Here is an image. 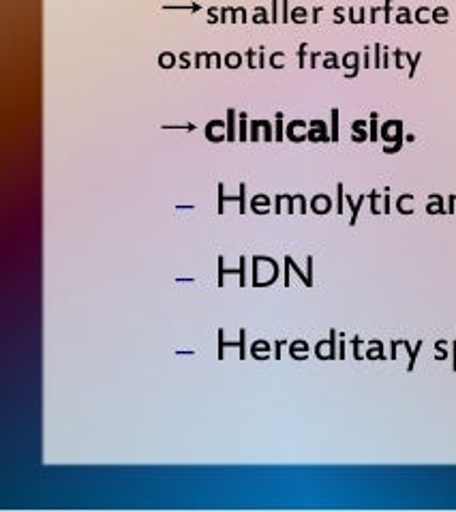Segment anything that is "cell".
Returning <instances> with one entry per match:
<instances>
[{
    "label": "cell",
    "mask_w": 456,
    "mask_h": 512,
    "mask_svg": "<svg viewBox=\"0 0 456 512\" xmlns=\"http://www.w3.org/2000/svg\"><path fill=\"white\" fill-rule=\"evenodd\" d=\"M245 337H247V330H240V341H238V348H240V358H245Z\"/></svg>",
    "instance_id": "obj_4"
},
{
    "label": "cell",
    "mask_w": 456,
    "mask_h": 512,
    "mask_svg": "<svg viewBox=\"0 0 456 512\" xmlns=\"http://www.w3.org/2000/svg\"><path fill=\"white\" fill-rule=\"evenodd\" d=\"M161 65L163 67H172L174 65V56L172 54H163L161 56Z\"/></svg>",
    "instance_id": "obj_5"
},
{
    "label": "cell",
    "mask_w": 456,
    "mask_h": 512,
    "mask_svg": "<svg viewBox=\"0 0 456 512\" xmlns=\"http://www.w3.org/2000/svg\"><path fill=\"white\" fill-rule=\"evenodd\" d=\"M227 63H230V65H236V63H238V65H240V56H238V58H236V56H234V54H232V56H230V58H227Z\"/></svg>",
    "instance_id": "obj_7"
},
{
    "label": "cell",
    "mask_w": 456,
    "mask_h": 512,
    "mask_svg": "<svg viewBox=\"0 0 456 512\" xmlns=\"http://www.w3.org/2000/svg\"><path fill=\"white\" fill-rule=\"evenodd\" d=\"M227 116H230V131H227V140L234 142L236 140V131H234V116H236V112L230 110V112H227Z\"/></svg>",
    "instance_id": "obj_3"
},
{
    "label": "cell",
    "mask_w": 456,
    "mask_h": 512,
    "mask_svg": "<svg viewBox=\"0 0 456 512\" xmlns=\"http://www.w3.org/2000/svg\"><path fill=\"white\" fill-rule=\"evenodd\" d=\"M225 348H238V343H227V341L223 339V330H219V360L223 358Z\"/></svg>",
    "instance_id": "obj_1"
},
{
    "label": "cell",
    "mask_w": 456,
    "mask_h": 512,
    "mask_svg": "<svg viewBox=\"0 0 456 512\" xmlns=\"http://www.w3.org/2000/svg\"><path fill=\"white\" fill-rule=\"evenodd\" d=\"M236 200H240V198H225V189H223V185H219V213H223L225 210V202H236Z\"/></svg>",
    "instance_id": "obj_2"
},
{
    "label": "cell",
    "mask_w": 456,
    "mask_h": 512,
    "mask_svg": "<svg viewBox=\"0 0 456 512\" xmlns=\"http://www.w3.org/2000/svg\"><path fill=\"white\" fill-rule=\"evenodd\" d=\"M247 206H245V185H240V213H245Z\"/></svg>",
    "instance_id": "obj_6"
}]
</instances>
